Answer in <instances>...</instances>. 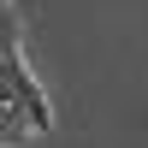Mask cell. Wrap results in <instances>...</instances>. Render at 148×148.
<instances>
[{"instance_id":"1","label":"cell","mask_w":148,"mask_h":148,"mask_svg":"<svg viewBox=\"0 0 148 148\" xmlns=\"http://www.w3.org/2000/svg\"><path fill=\"white\" fill-rule=\"evenodd\" d=\"M12 53H24V18H18V6L0 12V59H12Z\"/></svg>"},{"instance_id":"2","label":"cell","mask_w":148,"mask_h":148,"mask_svg":"<svg viewBox=\"0 0 148 148\" xmlns=\"http://www.w3.org/2000/svg\"><path fill=\"white\" fill-rule=\"evenodd\" d=\"M6 6H12V0H0V12H6Z\"/></svg>"}]
</instances>
